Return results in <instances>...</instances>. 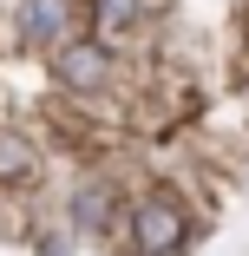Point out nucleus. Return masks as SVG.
<instances>
[{"label":"nucleus","instance_id":"obj_4","mask_svg":"<svg viewBox=\"0 0 249 256\" xmlns=\"http://www.w3.org/2000/svg\"><path fill=\"white\" fill-rule=\"evenodd\" d=\"M33 171H39L33 144H26V138H13V132H0V184H26Z\"/></svg>","mask_w":249,"mask_h":256},{"label":"nucleus","instance_id":"obj_1","mask_svg":"<svg viewBox=\"0 0 249 256\" xmlns=\"http://www.w3.org/2000/svg\"><path fill=\"white\" fill-rule=\"evenodd\" d=\"M184 236H190V224H184V210H177L171 197L138 204V217H131V243H138V256H171V250H184Z\"/></svg>","mask_w":249,"mask_h":256},{"label":"nucleus","instance_id":"obj_3","mask_svg":"<svg viewBox=\"0 0 249 256\" xmlns=\"http://www.w3.org/2000/svg\"><path fill=\"white\" fill-rule=\"evenodd\" d=\"M66 0H26V7H20V40L26 46H53L59 33H66Z\"/></svg>","mask_w":249,"mask_h":256},{"label":"nucleus","instance_id":"obj_2","mask_svg":"<svg viewBox=\"0 0 249 256\" xmlns=\"http://www.w3.org/2000/svg\"><path fill=\"white\" fill-rule=\"evenodd\" d=\"M105 66H112V53H105L98 40H72V46H59V60H53L59 86H72V92H92V86H105Z\"/></svg>","mask_w":249,"mask_h":256},{"label":"nucleus","instance_id":"obj_6","mask_svg":"<svg viewBox=\"0 0 249 256\" xmlns=\"http://www.w3.org/2000/svg\"><path fill=\"white\" fill-rule=\"evenodd\" d=\"M138 20V0H98V26H105V33H125Z\"/></svg>","mask_w":249,"mask_h":256},{"label":"nucleus","instance_id":"obj_5","mask_svg":"<svg viewBox=\"0 0 249 256\" xmlns=\"http://www.w3.org/2000/svg\"><path fill=\"white\" fill-rule=\"evenodd\" d=\"M105 210H112V190H105V184H85V190H79V224L98 230V217H105Z\"/></svg>","mask_w":249,"mask_h":256}]
</instances>
